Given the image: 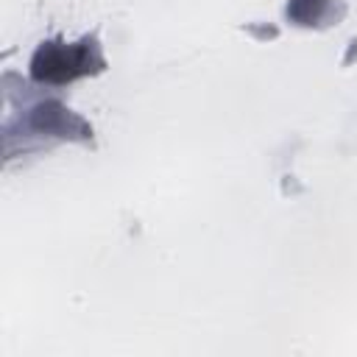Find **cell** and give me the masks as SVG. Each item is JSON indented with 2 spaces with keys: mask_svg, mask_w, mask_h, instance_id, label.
Instances as JSON below:
<instances>
[{
  "mask_svg": "<svg viewBox=\"0 0 357 357\" xmlns=\"http://www.w3.org/2000/svg\"><path fill=\"white\" fill-rule=\"evenodd\" d=\"M89 70L86 45H45L33 56V75L42 81H70Z\"/></svg>",
  "mask_w": 357,
  "mask_h": 357,
  "instance_id": "1",
  "label": "cell"
}]
</instances>
